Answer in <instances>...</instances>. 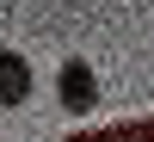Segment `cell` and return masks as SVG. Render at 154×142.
<instances>
[{
  "instance_id": "obj_1",
  "label": "cell",
  "mask_w": 154,
  "mask_h": 142,
  "mask_svg": "<svg viewBox=\"0 0 154 142\" xmlns=\"http://www.w3.org/2000/svg\"><path fill=\"white\" fill-rule=\"evenodd\" d=\"M56 99H62V111L86 118V111L99 105V74L86 68V62H62V74H56Z\"/></svg>"
},
{
  "instance_id": "obj_2",
  "label": "cell",
  "mask_w": 154,
  "mask_h": 142,
  "mask_svg": "<svg viewBox=\"0 0 154 142\" xmlns=\"http://www.w3.org/2000/svg\"><path fill=\"white\" fill-rule=\"evenodd\" d=\"M31 99V62L19 56V49H0V105H25Z\"/></svg>"
},
{
  "instance_id": "obj_3",
  "label": "cell",
  "mask_w": 154,
  "mask_h": 142,
  "mask_svg": "<svg viewBox=\"0 0 154 142\" xmlns=\"http://www.w3.org/2000/svg\"><path fill=\"white\" fill-rule=\"evenodd\" d=\"M62 142H154V118H123V124H105V130H74Z\"/></svg>"
}]
</instances>
